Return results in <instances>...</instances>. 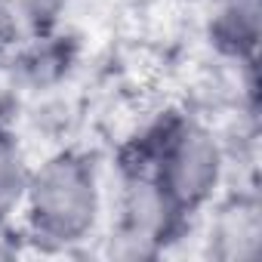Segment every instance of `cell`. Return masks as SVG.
Masks as SVG:
<instances>
[{"label":"cell","mask_w":262,"mask_h":262,"mask_svg":"<svg viewBox=\"0 0 262 262\" xmlns=\"http://www.w3.org/2000/svg\"><path fill=\"white\" fill-rule=\"evenodd\" d=\"M31 228L47 241H80L99 213V182L93 164L77 155H56L28 173L22 198Z\"/></svg>","instance_id":"6da1fadb"},{"label":"cell","mask_w":262,"mask_h":262,"mask_svg":"<svg viewBox=\"0 0 262 262\" xmlns=\"http://www.w3.org/2000/svg\"><path fill=\"white\" fill-rule=\"evenodd\" d=\"M25 182H28V173L22 167L19 151L13 148V142H7L0 136V219L10 216L22 204Z\"/></svg>","instance_id":"3957f363"},{"label":"cell","mask_w":262,"mask_h":262,"mask_svg":"<svg viewBox=\"0 0 262 262\" xmlns=\"http://www.w3.org/2000/svg\"><path fill=\"white\" fill-rule=\"evenodd\" d=\"M219 170H222V158L216 142L204 129L188 126L164 142L158 176L151 182L158 185L170 213H176L207 201V194L219 182Z\"/></svg>","instance_id":"7a4b0ae2"}]
</instances>
